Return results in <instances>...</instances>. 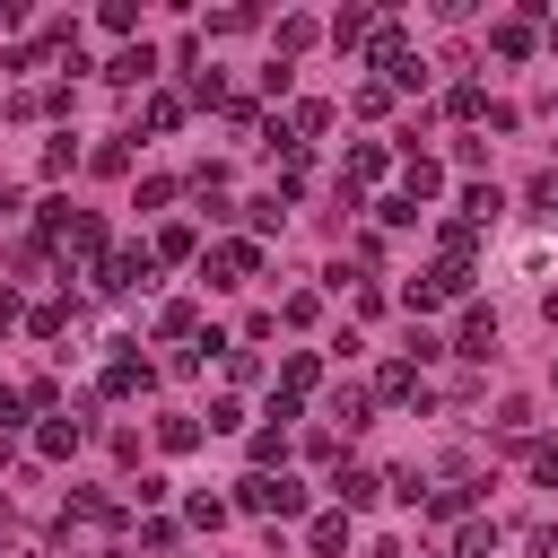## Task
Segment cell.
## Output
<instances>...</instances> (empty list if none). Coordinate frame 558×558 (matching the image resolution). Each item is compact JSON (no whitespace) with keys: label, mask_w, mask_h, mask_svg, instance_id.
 Masks as SVG:
<instances>
[{"label":"cell","mask_w":558,"mask_h":558,"mask_svg":"<svg viewBox=\"0 0 558 558\" xmlns=\"http://www.w3.org/2000/svg\"><path fill=\"white\" fill-rule=\"evenodd\" d=\"M235 506H244V514H305V480L253 471V480H235Z\"/></svg>","instance_id":"1"},{"label":"cell","mask_w":558,"mask_h":558,"mask_svg":"<svg viewBox=\"0 0 558 558\" xmlns=\"http://www.w3.org/2000/svg\"><path fill=\"white\" fill-rule=\"evenodd\" d=\"M78 445H87V410H52V418L35 427V453H44V462H70Z\"/></svg>","instance_id":"2"},{"label":"cell","mask_w":558,"mask_h":558,"mask_svg":"<svg viewBox=\"0 0 558 558\" xmlns=\"http://www.w3.org/2000/svg\"><path fill=\"white\" fill-rule=\"evenodd\" d=\"M262 270V244H218V253H201V279L209 288H235V279H253Z\"/></svg>","instance_id":"3"},{"label":"cell","mask_w":558,"mask_h":558,"mask_svg":"<svg viewBox=\"0 0 558 558\" xmlns=\"http://www.w3.org/2000/svg\"><path fill=\"white\" fill-rule=\"evenodd\" d=\"M375 401H418V410H427V384H418V366H410V357H392V366L375 375Z\"/></svg>","instance_id":"4"},{"label":"cell","mask_w":558,"mask_h":558,"mask_svg":"<svg viewBox=\"0 0 558 558\" xmlns=\"http://www.w3.org/2000/svg\"><path fill=\"white\" fill-rule=\"evenodd\" d=\"M105 78H113V87H140V78H157V52H148V44H122V52L105 61Z\"/></svg>","instance_id":"5"},{"label":"cell","mask_w":558,"mask_h":558,"mask_svg":"<svg viewBox=\"0 0 558 558\" xmlns=\"http://www.w3.org/2000/svg\"><path fill=\"white\" fill-rule=\"evenodd\" d=\"M61 244H70L78 262H96V270H105V218H87V209H78V218L61 227Z\"/></svg>","instance_id":"6"},{"label":"cell","mask_w":558,"mask_h":558,"mask_svg":"<svg viewBox=\"0 0 558 558\" xmlns=\"http://www.w3.org/2000/svg\"><path fill=\"white\" fill-rule=\"evenodd\" d=\"M488 44H497L506 61H523V52H532V9H514V17H497V26H488Z\"/></svg>","instance_id":"7"},{"label":"cell","mask_w":558,"mask_h":558,"mask_svg":"<svg viewBox=\"0 0 558 558\" xmlns=\"http://www.w3.org/2000/svg\"><path fill=\"white\" fill-rule=\"evenodd\" d=\"M436 192H445V166L436 157H410L401 166V201H436Z\"/></svg>","instance_id":"8"},{"label":"cell","mask_w":558,"mask_h":558,"mask_svg":"<svg viewBox=\"0 0 558 558\" xmlns=\"http://www.w3.org/2000/svg\"><path fill=\"white\" fill-rule=\"evenodd\" d=\"M453 349H462V357H488V349H497V314H488V305H471V314H462V340H453Z\"/></svg>","instance_id":"9"},{"label":"cell","mask_w":558,"mask_h":558,"mask_svg":"<svg viewBox=\"0 0 558 558\" xmlns=\"http://www.w3.org/2000/svg\"><path fill=\"white\" fill-rule=\"evenodd\" d=\"M331 488H340V514H366V506L384 497V480H375V471H340Z\"/></svg>","instance_id":"10"},{"label":"cell","mask_w":558,"mask_h":558,"mask_svg":"<svg viewBox=\"0 0 558 558\" xmlns=\"http://www.w3.org/2000/svg\"><path fill=\"white\" fill-rule=\"evenodd\" d=\"M427 523H471V488L453 480V488H427V506H418Z\"/></svg>","instance_id":"11"},{"label":"cell","mask_w":558,"mask_h":558,"mask_svg":"<svg viewBox=\"0 0 558 558\" xmlns=\"http://www.w3.org/2000/svg\"><path fill=\"white\" fill-rule=\"evenodd\" d=\"M375 174H384V148H375V140H357V148H349V174H340V192H357V183H375Z\"/></svg>","instance_id":"12"},{"label":"cell","mask_w":558,"mask_h":558,"mask_svg":"<svg viewBox=\"0 0 558 558\" xmlns=\"http://www.w3.org/2000/svg\"><path fill=\"white\" fill-rule=\"evenodd\" d=\"M497 209H506L497 183H471V192H462V218H471V227H497Z\"/></svg>","instance_id":"13"},{"label":"cell","mask_w":558,"mask_h":558,"mask_svg":"<svg viewBox=\"0 0 558 558\" xmlns=\"http://www.w3.org/2000/svg\"><path fill=\"white\" fill-rule=\"evenodd\" d=\"M366 410H375L366 384H340V392H331V418H340V427H366Z\"/></svg>","instance_id":"14"},{"label":"cell","mask_w":558,"mask_h":558,"mask_svg":"<svg viewBox=\"0 0 558 558\" xmlns=\"http://www.w3.org/2000/svg\"><path fill=\"white\" fill-rule=\"evenodd\" d=\"M305 541H314V558H340V549H349V514H314Z\"/></svg>","instance_id":"15"},{"label":"cell","mask_w":558,"mask_h":558,"mask_svg":"<svg viewBox=\"0 0 558 558\" xmlns=\"http://www.w3.org/2000/svg\"><path fill=\"white\" fill-rule=\"evenodd\" d=\"M331 44H340V52H349V44H375V17H366V9H340V17H331Z\"/></svg>","instance_id":"16"},{"label":"cell","mask_w":558,"mask_h":558,"mask_svg":"<svg viewBox=\"0 0 558 558\" xmlns=\"http://www.w3.org/2000/svg\"><path fill=\"white\" fill-rule=\"evenodd\" d=\"M436 244H445V262H471V244H480V227H471V218H445V227H436Z\"/></svg>","instance_id":"17"},{"label":"cell","mask_w":558,"mask_h":558,"mask_svg":"<svg viewBox=\"0 0 558 558\" xmlns=\"http://www.w3.org/2000/svg\"><path fill=\"white\" fill-rule=\"evenodd\" d=\"M157 445H166V453H192V445H201V418H183V410L157 418Z\"/></svg>","instance_id":"18"},{"label":"cell","mask_w":558,"mask_h":558,"mask_svg":"<svg viewBox=\"0 0 558 558\" xmlns=\"http://www.w3.org/2000/svg\"><path fill=\"white\" fill-rule=\"evenodd\" d=\"M140 122H148V131H174V122H183V96H166V87H157V96H148V113H140Z\"/></svg>","instance_id":"19"},{"label":"cell","mask_w":558,"mask_h":558,"mask_svg":"<svg viewBox=\"0 0 558 558\" xmlns=\"http://www.w3.org/2000/svg\"><path fill=\"white\" fill-rule=\"evenodd\" d=\"M314 375H323V366H314V357H288V366H279V392H288V401H296V392H314Z\"/></svg>","instance_id":"20"},{"label":"cell","mask_w":558,"mask_h":558,"mask_svg":"<svg viewBox=\"0 0 558 558\" xmlns=\"http://www.w3.org/2000/svg\"><path fill=\"white\" fill-rule=\"evenodd\" d=\"M253 462H262V471L288 462V427H253Z\"/></svg>","instance_id":"21"},{"label":"cell","mask_w":558,"mask_h":558,"mask_svg":"<svg viewBox=\"0 0 558 558\" xmlns=\"http://www.w3.org/2000/svg\"><path fill=\"white\" fill-rule=\"evenodd\" d=\"M462 558H497V523L471 514V523H462Z\"/></svg>","instance_id":"22"},{"label":"cell","mask_w":558,"mask_h":558,"mask_svg":"<svg viewBox=\"0 0 558 558\" xmlns=\"http://www.w3.org/2000/svg\"><path fill=\"white\" fill-rule=\"evenodd\" d=\"M314 35H323V26H314V17H279V52H305V44H314Z\"/></svg>","instance_id":"23"},{"label":"cell","mask_w":558,"mask_h":558,"mask_svg":"<svg viewBox=\"0 0 558 558\" xmlns=\"http://www.w3.org/2000/svg\"><path fill=\"white\" fill-rule=\"evenodd\" d=\"M445 113H453V122H471V113H488V96H480V87H471V78H462V87H453V96H445Z\"/></svg>","instance_id":"24"},{"label":"cell","mask_w":558,"mask_h":558,"mask_svg":"<svg viewBox=\"0 0 558 558\" xmlns=\"http://www.w3.org/2000/svg\"><path fill=\"white\" fill-rule=\"evenodd\" d=\"M288 131H296V140H314V131H331V105H296V113H288Z\"/></svg>","instance_id":"25"},{"label":"cell","mask_w":558,"mask_h":558,"mask_svg":"<svg viewBox=\"0 0 558 558\" xmlns=\"http://www.w3.org/2000/svg\"><path fill=\"white\" fill-rule=\"evenodd\" d=\"M157 262H192V227H157Z\"/></svg>","instance_id":"26"},{"label":"cell","mask_w":558,"mask_h":558,"mask_svg":"<svg viewBox=\"0 0 558 558\" xmlns=\"http://www.w3.org/2000/svg\"><path fill=\"white\" fill-rule=\"evenodd\" d=\"M192 323H201V314H192V296H174V305H166V314H157V331H166V340H183V331H192Z\"/></svg>","instance_id":"27"},{"label":"cell","mask_w":558,"mask_h":558,"mask_svg":"<svg viewBox=\"0 0 558 558\" xmlns=\"http://www.w3.org/2000/svg\"><path fill=\"white\" fill-rule=\"evenodd\" d=\"M497 436H514V445H523V436H532V401H506V410H497Z\"/></svg>","instance_id":"28"},{"label":"cell","mask_w":558,"mask_h":558,"mask_svg":"<svg viewBox=\"0 0 558 558\" xmlns=\"http://www.w3.org/2000/svg\"><path fill=\"white\" fill-rule=\"evenodd\" d=\"M253 26H262L253 9H218V17H209V35H253Z\"/></svg>","instance_id":"29"},{"label":"cell","mask_w":558,"mask_h":558,"mask_svg":"<svg viewBox=\"0 0 558 558\" xmlns=\"http://www.w3.org/2000/svg\"><path fill=\"white\" fill-rule=\"evenodd\" d=\"M26 323H35V331H44V340H61V331H70V305H35V314H26Z\"/></svg>","instance_id":"30"},{"label":"cell","mask_w":558,"mask_h":558,"mask_svg":"<svg viewBox=\"0 0 558 558\" xmlns=\"http://www.w3.org/2000/svg\"><path fill=\"white\" fill-rule=\"evenodd\" d=\"M532 480H541V488H558V445H532Z\"/></svg>","instance_id":"31"},{"label":"cell","mask_w":558,"mask_h":558,"mask_svg":"<svg viewBox=\"0 0 558 558\" xmlns=\"http://www.w3.org/2000/svg\"><path fill=\"white\" fill-rule=\"evenodd\" d=\"M532 209H549V218H558V174H532Z\"/></svg>","instance_id":"32"},{"label":"cell","mask_w":558,"mask_h":558,"mask_svg":"<svg viewBox=\"0 0 558 558\" xmlns=\"http://www.w3.org/2000/svg\"><path fill=\"white\" fill-rule=\"evenodd\" d=\"M366 558H401V541H375V549H366Z\"/></svg>","instance_id":"33"},{"label":"cell","mask_w":558,"mask_h":558,"mask_svg":"<svg viewBox=\"0 0 558 558\" xmlns=\"http://www.w3.org/2000/svg\"><path fill=\"white\" fill-rule=\"evenodd\" d=\"M541 314H549V323H558V288H549V296H541Z\"/></svg>","instance_id":"34"},{"label":"cell","mask_w":558,"mask_h":558,"mask_svg":"<svg viewBox=\"0 0 558 558\" xmlns=\"http://www.w3.org/2000/svg\"><path fill=\"white\" fill-rule=\"evenodd\" d=\"M549 384H558V366H549Z\"/></svg>","instance_id":"35"},{"label":"cell","mask_w":558,"mask_h":558,"mask_svg":"<svg viewBox=\"0 0 558 558\" xmlns=\"http://www.w3.org/2000/svg\"><path fill=\"white\" fill-rule=\"evenodd\" d=\"M549 44H558V26H549Z\"/></svg>","instance_id":"36"},{"label":"cell","mask_w":558,"mask_h":558,"mask_svg":"<svg viewBox=\"0 0 558 558\" xmlns=\"http://www.w3.org/2000/svg\"><path fill=\"white\" fill-rule=\"evenodd\" d=\"M549 105H558V96H549Z\"/></svg>","instance_id":"37"}]
</instances>
